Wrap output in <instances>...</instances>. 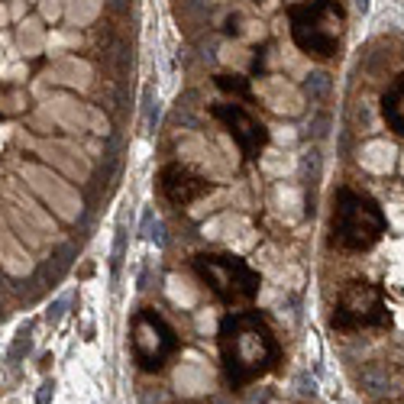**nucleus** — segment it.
<instances>
[{"instance_id": "6", "label": "nucleus", "mask_w": 404, "mask_h": 404, "mask_svg": "<svg viewBox=\"0 0 404 404\" xmlns=\"http://www.w3.org/2000/svg\"><path fill=\"white\" fill-rule=\"evenodd\" d=\"M304 20H310L314 26H294V39L298 46L308 52V56H333L336 52V39H340V26H343V16L340 10H333L330 4H320L314 10H301Z\"/></svg>"}, {"instance_id": "18", "label": "nucleus", "mask_w": 404, "mask_h": 404, "mask_svg": "<svg viewBox=\"0 0 404 404\" xmlns=\"http://www.w3.org/2000/svg\"><path fill=\"white\" fill-rule=\"evenodd\" d=\"M123 239H127V230L120 227L117 230V246H113V272L120 269V259H123Z\"/></svg>"}, {"instance_id": "1", "label": "nucleus", "mask_w": 404, "mask_h": 404, "mask_svg": "<svg viewBox=\"0 0 404 404\" xmlns=\"http://www.w3.org/2000/svg\"><path fill=\"white\" fill-rule=\"evenodd\" d=\"M217 336H220V362L227 385L236 391L265 379L282 362L278 336L253 310H239V314L223 317Z\"/></svg>"}, {"instance_id": "17", "label": "nucleus", "mask_w": 404, "mask_h": 404, "mask_svg": "<svg viewBox=\"0 0 404 404\" xmlns=\"http://www.w3.org/2000/svg\"><path fill=\"white\" fill-rule=\"evenodd\" d=\"M324 91H327V75H310V78H308V94L320 97Z\"/></svg>"}, {"instance_id": "13", "label": "nucleus", "mask_w": 404, "mask_h": 404, "mask_svg": "<svg viewBox=\"0 0 404 404\" xmlns=\"http://www.w3.org/2000/svg\"><path fill=\"white\" fill-rule=\"evenodd\" d=\"M20 46H23L26 52H39V49H42V26H39V20H23V23H20Z\"/></svg>"}, {"instance_id": "20", "label": "nucleus", "mask_w": 404, "mask_h": 404, "mask_svg": "<svg viewBox=\"0 0 404 404\" xmlns=\"http://www.w3.org/2000/svg\"><path fill=\"white\" fill-rule=\"evenodd\" d=\"M52 389H56V385H49V381L42 385V391H39V404H49V391H52Z\"/></svg>"}, {"instance_id": "15", "label": "nucleus", "mask_w": 404, "mask_h": 404, "mask_svg": "<svg viewBox=\"0 0 404 404\" xmlns=\"http://www.w3.org/2000/svg\"><path fill=\"white\" fill-rule=\"evenodd\" d=\"M39 7H42V20L56 23L58 13H62V0H39Z\"/></svg>"}, {"instance_id": "8", "label": "nucleus", "mask_w": 404, "mask_h": 404, "mask_svg": "<svg viewBox=\"0 0 404 404\" xmlns=\"http://www.w3.org/2000/svg\"><path fill=\"white\" fill-rule=\"evenodd\" d=\"M207 191H210V182H204V178L194 175L191 168H184V165L162 168V194H165L172 204L188 207L198 198H204Z\"/></svg>"}, {"instance_id": "4", "label": "nucleus", "mask_w": 404, "mask_h": 404, "mask_svg": "<svg viewBox=\"0 0 404 404\" xmlns=\"http://www.w3.org/2000/svg\"><path fill=\"white\" fill-rule=\"evenodd\" d=\"M333 330H365V327H385L391 324L389 308H385V294L372 282H349L336 298L333 308Z\"/></svg>"}, {"instance_id": "16", "label": "nucleus", "mask_w": 404, "mask_h": 404, "mask_svg": "<svg viewBox=\"0 0 404 404\" xmlns=\"http://www.w3.org/2000/svg\"><path fill=\"white\" fill-rule=\"evenodd\" d=\"M223 58H227V62H249V52H246L243 46H230V42H227V46H223Z\"/></svg>"}, {"instance_id": "2", "label": "nucleus", "mask_w": 404, "mask_h": 404, "mask_svg": "<svg viewBox=\"0 0 404 404\" xmlns=\"http://www.w3.org/2000/svg\"><path fill=\"white\" fill-rule=\"evenodd\" d=\"M385 214L369 194H359L353 188H340L333 194V217H330V243L346 253H365L385 233Z\"/></svg>"}, {"instance_id": "11", "label": "nucleus", "mask_w": 404, "mask_h": 404, "mask_svg": "<svg viewBox=\"0 0 404 404\" xmlns=\"http://www.w3.org/2000/svg\"><path fill=\"white\" fill-rule=\"evenodd\" d=\"M101 7H103V0H68L65 4V16H68L72 26H87L97 20Z\"/></svg>"}, {"instance_id": "12", "label": "nucleus", "mask_w": 404, "mask_h": 404, "mask_svg": "<svg viewBox=\"0 0 404 404\" xmlns=\"http://www.w3.org/2000/svg\"><path fill=\"white\" fill-rule=\"evenodd\" d=\"M87 75H91L87 62H78V58H65V62H58V68H56V78L72 81V84H87Z\"/></svg>"}, {"instance_id": "19", "label": "nucleus", "mask_w": 404, "mask_h": 404, "mask_svg": "<svg viewBox=\"0 0 404 404\" xmlns=\"http://www.w3.org/2000/svg\"><path fill=\"white\" fill-rule=\"evenodd\" d=\"M65 304H68V301H65V298H58V301L52 304V308H49V314H46V320H49V324H58V320H62V310H65Z\"/></svg>"}, {"instance_id": "7", "label": "nucleus", "mask_w": 404, "mask_h": 404, "mask_svg": "<svg viewBox=\"0 0 404 404\" xmlns=\"http://www.w3.org/2000/svg\"><path fill=\"white\" fill-rule=\"evenodd\" d=\"M210 113L227 127V133H230L233 143L243 149V156H249V159L259 156L265 139H269V133H265V127H262L246 107H239V103H214Z\"/></svg>"}, {"instance_id": "21", "label": "nucleus", "mask_w": 404, "mask_h": 404, "mask_svg": "<svg viewBox=\"0 0 404 404\" xmlns=\"http://www.w3.org/2000/svg\"><path fill=\"white\" fill-rule=\"evenodd\" d=\"M10 16H16V20L23 16V4H20V0H13V7H10Z\"/></svg>"}, {"instance_id": "14", "label": "nucleus", "mask_w": 404, "mask_h": 404, "mask_svg": "<svg viewBox=\"0 0 404 404\" xmlns=\"http://www.w3.org/2000/svg\"><path fill=\"white\" fill-rule=\"evenodd\" d=\"M217 84L223 87V91H233V94H239V97H246V84H243V78H236V75H220V78H217Z\"/></svg>"}, {"instance_id": "5", "label": "nucleus", "mask_w": 404, "mask_h": 404, "mask_svg": "<svg viewBox=\"0 0 404 404\" xmlns=\"http://www.w3.org/2000/svg\"><path fill=\"white\" fill-rule=\"evenodd\" d=\"M130 346L146 372H159L178 353V336L156 310H139L130 324Z\"/></svg>"}, {"instance_id": "22", "label": "nucleus", "mask_w": 404, "mask_h": 404, "mask_svg": "<svg viewBox=\"0 0 404 404\" xmlns=\"http://www.w3.org/2000/svg\"><path fill=\"white\" fill-rule=\"evenodd\" d=\"M353 4H356V10H359V13H365V10H369V4H372V0H353Z\"/></svg>"}, {"instance_id": "3", "label": "nucleus", "mask_w": 404, "mask_h": 404, "mask_svg": "<svg viewBox=\"0 0 404 404\" xmlns=\"http://www.w3.org/2000/svg\"><path fill=\"white\" fill-rule=\"evenodd\" d=\"M194 269H198L201 282L230 308L249 304L259 291V272H253L249 262L236 259V255H198Z\"/></svg>"}, {"instance_id": "10", "label": "nucleus", "mask_w": 404, "mask_h": 404, "mask_svg": "<svg viewBox=\"0 0 404 404\" xmlns=\"http://www.w3.org/2000/svg\"><path fill=\"white\" fill-rule=\"evenodd\" d=\"M259 91L265 97H269L272 101V107H275V111H298V107H301V97H298V91H294L291 84H285V78H265L259 84Z\"/></svg>"}, {"instance_id": "23", "label": "nucleus", "mask_w": 404, "mask_h": 404, "mask_svg": "<svg viewBox=\"0 0 404 404\" xmlns=\"http://www.w3.org/2000/svg\"><path fill=\"white\" fill-rule=\"evenodd\" d=\"M7 20H10V10L0 7V26H7Z\"/></svg>"}, {"instance_id": "9", "label": "nucleus", "mask_w": 404, "mask_h": 404, "mask_svg": "<svg viewBox=\"0 0 404 404\" xmlns=\"http://www.w3.org/2000/svg\"><path fill=\"white\" fill-rule=\"evenodd\" d=\"M381 113H385V123H389L395 133L404 136V75L385 91V97H381Z\"/></svg>"}]
</instances>
